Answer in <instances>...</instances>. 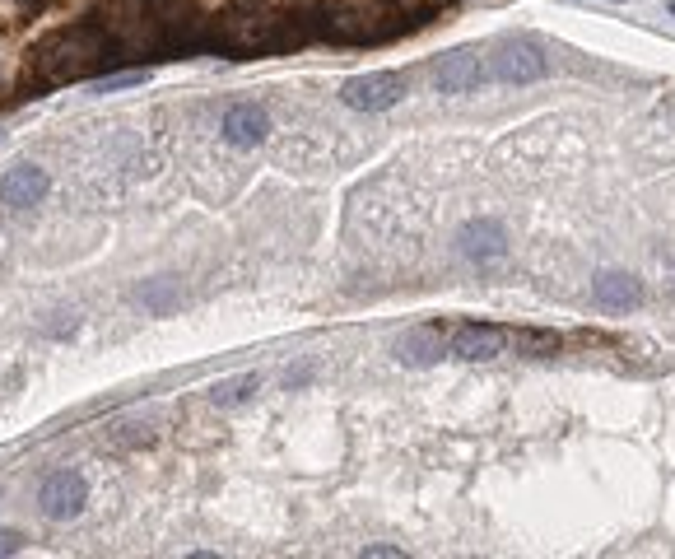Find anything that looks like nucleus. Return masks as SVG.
Instances as JSON below:
<instances>
[{
    "label": "nucleus",
    "mask_w": 675,
    "mask_h": 559,
    "mask_svg": "<svg viewBox=\"0 0 675 559\" xmlns=\"http://www.w3.org/2000/svg\"><path fill=\"white\" fill-rule=\"evenodd\" d=\"M317 38L312 19H289L280 10H266V5H233V10L205 19V52H224L233 61H247V56H284L303 47V42Z\"/></svg>",
    "instance_id": "f257e3e1"
},
{
    "label": "nucleus",
    "mask_w": 675,
    "mask_h": 559,
    "mask_svg": "<svg viewBox=\"0 0 675 559\" xmlns=\"http://www.w3.org/2000/svg\"><path fill=\"white\" fill-rule=\"evenodd\" d=\"M112 38L103 33V24H66L47 33L33 47V75L42 84H70V80H89L94 70L108 66Z\"/></svg>",
    "instance_id": "f03ea898"
},
{
    "label": "nucleus",
    "mask_w": 675,
    "mask_h": 559,
    "mask_svg": "<svg viewBox=\"0 0 675 559\" xmlns=\"http://www.w3.org/2000/svg\"><path fill=\"white\" fill-rule=\"evenodd\" d=\"M317 38L345 42V47H368V42H392L410 28H419L396 0H336L312 14Z\"/></svg>",
    "instance_id": "7ed1b4c3"
},
{
    "label": "nucleus",
    "mask_w": 675,
    "mask_h": 559,
    "mask_svg": "<svg viewBox=\"0 0 675 559\" xmlns=\"http://www.w3.org/2000/svg\"><path fill=\"white\" fill-rule=\"evenodd\" d=\"M410 94V75L405 70H373V75H354L340 84V103L354 112H387Z\"/></svg>",
    "instance_id": "20e7f679"
},
{
    "label": "nucleus",
    "mask_w": 675,
    "mask_h": 559,
    "mask_svg": "<svg viewBox=\"0 0 675 559\" xmlns=\"http://www.w3.org/2000/svg\"><path fill=\"white\" fill-rule=\"evenodd\" d=\"M89 504V485L75 471H52V476L38 485V513L47 522H75Z\"/></svg>",
    "instance_id": "39448f33"
},
{
    "label": "nucleus",
    "mask_w": 675,
    "mask_h": 559,
    "mask_svg": "<svg viewBox=\"0 0 675 559\" xmlns=\"http://www.w3.org/2000/svg\"><path fill=\"white\" fill-rule=\"evenodd\" d=\"M508 341H513V331L494 327V322H461L447 331V350L457 359H494L508 350Z\"/></svg>",
    "instance_id": "423d86ee"
},
{
    "label": "nucleus",
    "mask_w": 675,
    "mask_h": 559,
    "mask_svg": "<svg viewBox=\"0 0 675 559\" xmlns=\"http://www.w3.org/2000/svg\"><path fill=\"white\" fill-rule=\"evenodd\" d=\"M219 131H224V140L233 150H257L261 140L270 136V117L261 103H233V108H224Z\"/></svg>",
    "instance_id": "0eeeda50"
},
{
    "label": "nucleus",
    "mask_w": 675,
    "mask_h": 559,
    "mask_svg": "<svg viewBox=\"0 0 675 559\" xmlns=\"http://www.w3.org/2000/svg\"><path fill=\"white\" fill-rule=\"evenodd\" d=\"M433 80L443 94H471L475 84L485 80V56L475 52V47H457V52H447L433 70Z\"/></svg>",
    "instance_id": "6e6552de"
},
{
    "label": "nucleus",
    "mask_w": 675,
    "mask_h": 559,
    "mask_svg": "<svg viewBox=\"0 0 675 559\" xmlns=\"http://www.w3.org/2000/svg\"><path fill=\"white\" fill-rule=\"evenodd\" d=\"M47 187H52V178L38 164H14L10 173H0V201L10 210H33L47 196Z\"/></svg>",
    "instance_id": "1a4fd4ad"
},
{
    "label": "nucleus",
    "mask_w": 675,
    "mask_h": 559,
    "mask_svg": "<svg viewBox=\"0 0 675 559\" xmlns=\"http://www.w3.org/2000/svg\"><path fill=\"white\" fill-rule=\"evenodd\" d=\"M545 56L531 47V42H508L499 56H494V80L499 84H536L545 80Z\"/></svg>",
    "instance_id": "9d476101"
},
{
    "label": "nucleus",
    "mask_w": 675,
    "mask_h": 559,
    "mask_svg": "<svg viewBox=\"0 0 675 559\" xmlns=\"http://www.w3.org/2000/svg\"><path fill=\"white\" fill-rule=\"evenodd\" d=\"M592 294H596V308H606V313H629L643 299V289H638V280L629 271H601Z\"/></svg>",
    "instance_id": "9b49d317"
},
{
    "label": "nucleus",
    "mask_w": 675,
    "mask_h": 559,
    "mask_svg": "<svg viewBox=\"0 0 675 559\" xmlns=\"http://www.w3.org/2000/svg\"><path fill=\"white\" fill-rule=\"evenodd\" d=\"M401 364H433L438 355H447V336H433V331H410L401 345H396Z\"/></svg>",
    "instance_id": "f8f14e48"
},
{
    "label": "nucleus",
    "mask_w": 675,
    "mask_h": 559,
    "mask_svg": "<svg viewBox=\"0 0 675 559\" xmlns=\"http://www.w3.org/2000/svg\"><path fill=\"white\" fill-rule=\"evenodd\" d=\"M461 252L466 257H499L503 252V233H499V224H466L461 229Z\"/></svg>",
    "instance_id": "ddd939ff"
},
{
    "label": "nucleus",
    "mask_w": 675,
    "mask_h": 559,
    "mask_svg": "<svg viewBox=\"0 0 675 559\" xmlns=\"http://www.w3.org/2000/svg\"><path fill=\"white\" fill-rule=\"evenodd\" d=\"M257 387H261L257 373H238V378L215 382V387H210V401H215V406H243V401L257 392Z\"/></svg>",
    "instance_id": "4468645a"
},
{
    "label": "nucleus",
    "mask_w": 675,
    "mask_h": 559,
    "mask_svg": "<svg viewBox=\"0 0 675 559\" xmlns=\"http://www.w3.org/2000/svg\"><path fill=\"white\" fill-rule=\"evenodd\" d=\"M522 355H559V336L554 331H540V327H527V331H513V341Z\"/></svg>",
    "instance_id": "2eb2a0df"
},
{
    "label": "nucleus",
    "mask_w": 675,
    "mask_h": 559,
    "mask_svg": "<svg viewBox=\"0 0 675 559\" xmlns=\"http://www.w3.org/2000/svg\"><path fill=\"white\" fill-rule=\"evenodd\" d=\"M396 5H401V10L410 14V19H415V24H424V19H429V14L447 10V5H457V0H396Z\"/></svg>",
    "instance_id": "dca6fc26"
},
{
    "label": "nucleus",
    "mask_w": 675,
    "mask_h": 559,
    "mask_svg": "<svg viewBox=\"0 0 675 559\" xmlns=\"http://www.w3.org/2000/svg\"><path fill=\"white\" fill-rule=\"evenodd\" d=\"M145 75H117V80H103L94 84V94H117V89H131V84H140Z\"/></svg>",
    "instance_id": "f3484780"
},
{
    "label": "nucleus",
    "mask_w": 675,
    "mask_h": 559,
    "mask_svg": "<svg viewBox=\"0 0 675 559\" xmlns=\"http://www.w3.org/2000/svg\"><path fill=\"white\" fill-rule=\"evenodd\" d=\"M19 550V532H0V555H14Z\"/></svg>",
    "instance_id": "a211bd4d"
},
{
    "label": "nucleus",
    "mask_w": 675,
    "mask_h": 559,
    "mask_svg": "<svg viewBox=\"0 0 675 559\" xmlns=\"http://www.w3.org/2000/svg\"><path fill=\"white\" fill-rule=\"evenodd\" d=\"M671 14H675V5H671Z\"/></svg>",
    "instance_id": "6ab92c4d"
}]
</instances>
